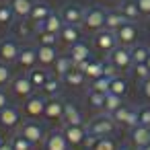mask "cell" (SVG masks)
Listing matches in <instances>:
<instances>
[{
  "mask_svg": "<svg viewBox=\"0 0 150 150\" xmlns=\"http://www.w3.org/2000/svg\"><path fill=\"white\" fill-rule=\"evenodd\" d=\"M84 74H86V78H91V80L105 76V74H103V62H93V60H91L88 66H86V70H84Z\"/></svg>",
  "mask_w": 150,
  "mask_h": 150,
  "instance_id": "8d00e7d4",
  "label": "cell"
},
{
  "mask_svg": "<svg viewBox=\"0 0 150 150\" xmlns=\"http://www.w3.org/2000/svg\"><path fill=\"white\" fill-rule=\"evenodd\" d=\"M58 60V50L54 45H37V64L43 68L54 66V62Z\"/></svg>",
  "mask_w": 150,
  "mask_h": 150,
  "instance_id": "9a60e30c",
  "label": "cell"
},
{
  "mask_svg": "<svg viewBox=\"0 0 150 150\" xmlns=\"http://www.w3.org/2000/svg\"><path fill=\"white\" fill-rule=\"evenodd\" d=\"M60 17H62L64 25H78L80 27L82 19H84V8L78 4H66V6H62Z\"/></svg>",
  "mask_w": 150,
  "mask_h": 150,
  "instance_id": "30bf717a",
  "label": "cell"
},
{
  "mask_svg": "<svg viewBox=\"0 0 150 150\" xmlns=\"http://www.w3.org/2000/svg\"><path fill=\"white\" fill-rule=\"evenodd\" d=\"M132 142L138 150H142L144 146L150 144V127H144V125H136L132 127Z\"/></svg>",
  "mask_w": 150,
  "mask_h": 150,
  "instance_id": "44dd1931",
  "label": "cell"
},
{
  "mask_svg": "<svg viewBox=\"0 0 150 150\" xmlns=\"http://www.w3.org/2000/svg\"><path fill=\"white\" fill-rule=\"evenodd\" d=\"M97 140H99L97 136H93V134H88V136L84 138V146H86L88 150H93V148H95V144H97Z\"/></svg>",
  "mask_w": 150,
  "mask_h": 150,
  "instance_id": "7dc6e473",
  "label": "cell"
},
{
  "mask_svg": "<svg viewBox=\"0 0 150 150\" xmlns=\"http://www.w3.org/2000/svg\"><path fill=\"white\" fill-rule=\"evenodd\" d=\"M43 115H45L47 119H54V121L62 119V115H64V101H62L60 97L50 99V101L45 103V111H43Z\"/></svg>",
  "mask_w": 150,
  "mask_h": 150,
  "instance_id": "ac0fdd59",
  "label": "cell"
},
{
  "mask_svg": "<svg viewBox=\"0 0 150 150\" xmlns=\"http://www.w3.org/2000/svg\"><path fill=\"white\" fill-rule=\"evenodd\" d=\"M109 86H111V78H107V76H101V78L91 80V88H93V91H97V93L107 95V93H109Z\"/></svg>",
  "mask_w": 150,
  "mask_h": 150,
  "instance_id": "74e56055",
  "label": "cell"
},
{
  "mask_svg": "<svg viewBox=\"0 0 150 150\" xmlns=\"http://www.w3.org/2000/svg\"><path fill=\"white\" fill-rule=\"evenodd\" d=\"M93 43H95L97 50H101V52H105V54H109L113 47L119 45V43H117V37H115V31H109V29H101V31H97Z\"/></svg>",
  "mask_w": 150,
  "mask_h": 150,
  "instance_id": "ba28073f",
  "label": "cell"
},
{
  "mask_svg": "<svg viewBox=\"0 0 150 150\" xmlns=\"http://www.w3.org/2000/svg\"><path fill=\"white\" fill-rule=\"evenodd\" d=\"M127 19L119 13V11H107V19H105V29L109 31H117L121 25H125Z\"/></svg>",
  "mask_w": 150,
  "mask_h": 150,
  "instance_id": "83f0119b",
  "label": "cell"
},
{
  "mask_svg": "<svg viewBox=\"0 0 150 150\" xmlns=\"http://www.w3.org/2000/svg\"><path fill=\"white\" fill-rule=\"evenodd\" d=\"M146 66H148V70H150V56L146 58Z\"/></svg>",
  "mask_w": 150,
  "mask_h": 150,
  "instance_id": "816d5d0a",
  "label": "cell"
},
{
  "mask_svg": "<svg viewBox=\"0 0 150 150\" xmlns=\"http://www.w3.org/2000/svg\"><path fill=\"white\" fill-rule=\"evenodd\" d=\"M50 99H54V97H60V93H62V78L60 76H56V74H52L50 78H47V82L43 84V88H41Z\"/></svg>",
  "mask_w": 150,
  "mask_h": 150,
  "instance_id": "f1b7e54d",
  "label": "cell"
},
{
  "mask_svg": "<svg viewBox=\"0 0 150 150\" xmlns=\"http://www.w3.org/2000/svg\"><path fill=\"white\" fill-rule=\"evenodd\" d=\"M111 117H113V121H115V123L125 125V127H129V129L138 125V109L127 107V105H121L117 111H113V113H111Z\"/></svg>",
  "mask_w": 150,
  "mask_h": 150,
  "instance_id": "277c9868",
  "label": "cell"
},
{
  "mask_svg": "<svg viewBox=\"0 0 150 150\" xmlns=\"http://www.w3.org/2000/svg\"><path fill=\"white\" fill-rule=\"evenodd\" d=\"M119 150H132V148H127V146H123V148H119Z\"/></svg>",
  "mask_w": 150,
  "mask_h": 150,
  "instance_id": "f5cc1de1",
  "label": "cell"
},
{
  "mask_svg": "<svg viewBox=\"0 0 150 150\" xmlns=\"http://www.w3.org/2000/svg\"><path fill=\"white\" fill-rule=\"evenodd\" d=\"M11 82H13V70H11V66L4 64V62H0V88L11 84Z\"/></svg>",
  "mask_w": 150,
  "mask_h": 150,
  "instance_id": "ab89813d",
  "label": "cell"
},
{
  "mask_svg": "<svg viewBox=\"0 0 150 150\" xmlns=\"http://www.w3.org/2000/svg\"><path fill=\"white\" fill-rule=\"evenodd\" d=\"M21 121V111L13 105H6L4 109H0V125L2 127H17Z\"/></svg>",
  "mask_w": 150,
  "mask_h": 150,
  "instance_id": "5bb4252c",
  "label": "cell"
},
{
  "mask_svg": "<svg viewBox=\"0 0 150 150\" xmlns=\"http://www.w3.org/2000/svg\"><path fill=\"white\" fill-rule=\"evenodd\" d=\"M142 150H150V144H148V146H144V148H142Z\"/></svg>",
  "mask_w": 150,
  "mask_h": 150,
  "instance_id": "db71d44e",
  "label": "cell"
},
{
  "mask_svg": "<svg viewBox=\"0 0 150 150\" xmlns=\"http://www.w3.org/2000/svg\"><path fill=\"white\" fill-rule=\"evenodd\" d=\"M132 72H134V76L138 80H146L150 76V70H148L146 64H132Z\"/></svg>",
  "mask_w": 150,
  "mask_h": 150,
  "instance_id": "b9f144b4",
  "label": "cell"
},
{
  "mask_svg": "<svg viewBox=\"0 0 150 150\" xmlns=\"http://www.w3.org/2000/svg\"><path fill=\"white\" fill-rule=\"evenodd\" d=\"M62 134H64V138L68 140L70 146H80V144H84V138L88 136V132H86L84 125H64Z\"/></svg>",
  "mask_w": 150,
  "mask_h": 150,
  "instance_id": "7c38bea8",
  "label": "cell"
},
{
  "mask_svg": "<svg viewBox=\"0 0 150 150\" xmlns=\"http://www.w3.org/2000/svg\"><path fill=\"white\" fill-rule=\"evenodd\" d=\"M0 150H15L13 148V142L8 140V142H0Z\"/></svg>",
  "mask_w": 150,
  "mask_h": 150,
  "instance_id": "f907efd6",
  "label": "cell"
},
{
  "mask_svg": "<svg viewBox=\"0 0 150 150\" xmlns=\"http://www.w3.org/2000/svg\"><path fill=\"white\" fill-rule=\"evenodd\" d=\"M93 150H115V144H113L109 138H99Z\"/></svg>",
  "mask_w": 150,
  "mask_h": 150,
  "instance_id": "7bdbcfd3",
  "label": "cell"
},
{
  "mask_svg": "<svg viewBox=\"0 0 150 150\" xmlns=\"http://www.w3.org/2000/svg\"><path fill=\"white\" fill-rule=\"evenodd\" d=\"M105 19H107V11L101 6H88L84 8V19H82V27L91 33H97L101 29H105Z\"/></svg>",
  "mask_w": 150,
  "mask_h": 150,
  "instance_id": "6da1fadb",
  "label": "cell"
},
{
  "mask_svg": "<svg viewBox=\"0 0 150 150\" xmlns=\"http://www.w3.org/2000/svg\"><path fill=\"white\" fill-rule=\"evenodd\" d=\"M74 68V62H72V58L66 54V56H58V60L54 62V66H52V70H54V74L56 76H60L62 80H64V76L70 72Z\"/></svg>",
  "mask_w": 150,
  "mask_h": 150,
  "instance_id": "603a6c76",
  "label": "cell"
},
{
  "mask_svg": "<svg viewBox=\"0 0 150 150\" xmlns=\"http://www.w3.org/2000/svg\"><path fill=\"white\" fill-rule=\"evenodd\" d=\"M19 54H21V47H19V43L13 37H4L2 41H0V62L15 64Z\"/></svg>",
  "mask_w": 150,
  "mask_h": 150,
  "instance_id": "8992f818",
  "label": "cell"
},
{
  "mask_svg": "<svg viewBox=\"0 0 150 150\" xmlns=\"http://www.w3.org/2000/svg\"><path fill=\"white\" fill-rule=\"evenodd\" d=\"M19 35L21 37H29L31 35V21L29 19H19Z\"/></svg>",
  "mask_w": 150,
  "mask_h": 150,
  "instance_id": "ee69618b",
  "label": "cell"
},
{
  "mask_svg": "<svg viewBox=\"0 0 150 150\" xmlns=\"http://www.w3.org/2000/svg\"><path fill=\"white\" fill-rule=\"evenodd\" d=\"M8 4H11V8H13V13H15L17 19H29L31 8H33L31 0H11Z\"/></svg>",
  "mask_w": 150,
  "mask_h": 150,
  "instance_id": "d4e9b609",
  "label": "cell"
},
{
  "mask_svg": "<svg viewBox=\"0 0 150 150\" xmlns=\"http://www.w3.org/2000/svg\"><path fill=\"white\" fill-rule=\"evenodd\" d=\"M58 39H60L58 33H50V31H37V33H35L37 45H54V47H56Z\"/></svg>",
  "mask_w": 150,
  "mask_h": 150,
  "instance_id": "d6a6232c",
  "label": "cell"
},
{
  "mask_svg": "<svg viewBox=\"0 0 150 150\" xmlns=\"http://www.w3.org/2000/svg\"><path fill=\"white\" fill-rule=\"evenodd\" d=\"M52 15V8H50V4H45V2H33V8H31V15H29V19L33 21V23H41V21H45L47 17Z\"/></svg>",
  "mask_w": 150,
  "mask_h": 150,
  "instance_id": "484cf974",
  "label": "cell"
},
{
  "mask_svg": "<svg viewBox=\"0 0 150 150\" xmlns=\"http://www.w3.org/2000/svg\"><path fill=\"white\" fill-rule=\"evenodd\" d=\"M27 76L31 78V82H33V86H35V88H43V84L47 82V78H50L52 74H50L43 66H41V68H37V66H35V68H31V70L27 72Z\"/></svg>",
  "mask_w": 150,
  "mask_h": 150,
  "instance_id": "4316f807",
  "label": "cell"
},
{
  "mask_svg": "<svg viewBox=\"0 0 150 150\" xmlns=\"http://www.w3.org/2000/svg\"><path fill=\"white\" fill-rule=\"evenodd\" d=\"M140 11H142V17H150V0H136Z\"/></svg>",
  "mask_w": 150,
  "mask_h": 150,
  "instance_id": "bcb514c9",
  "label": "cell"
},
{
  "mask_svg": "<svg viewBox=\"0 0 150 150\" xmlns=\"http://www.w3.org/2000/svg\"><path fill=\"white\" fill-rule=\"evenodd\" d=\"M19 134H23V136H25L33 146H35V144H39L41 140H45V129H43V125H41V123H37V121H27V123H23Z\"/></svg>",
  "mask_w": 150,
  "mask_h": 150,
  "instance_id": "8fae6325",
  "label": "cell"
},
{
  "mask_svg": "<svg viewBox=\"0 0 150 150\" xmlns=\"http://www.w3.org/2000/svg\"><path fill=\"white\" fill-rule=\"evenodd\" d=\"M31 2H39V0H31Z\"/></svg>",
  "mask_w": 150,
  "mask_h": 150,
  "instance_id": "11a10c76",
  "label": "cell"
},
{
  "mask_svg": "<svg viewBox=\"0 0 150 150\" xmlns=\"http://www.w3.org/2000/svg\"><path fill=\"white\" fill-rule=\"evenodd\" d=\"M68 148H70V144L62 132H52L45 138V150H68Z\"/></svg>",
  "mask_w": 150,
  "mask_h": 150,
  "instance_id": "7402d4cb",
  "label": "cell"
},
{
  "mask_svg": "<svg viewBox=\"0 0 150 150\" xmlns=\"http://www.w3.org/2000/svg\"><path fill=\"white\" fill-rule=\"evenodd\" d=\"M109 93L123 97V95L127 93V82H125V78H121V76H115V78H111V86H109Z\"/></svg>",
  "mask_w": 150,
  "mask_h": 150,
  "instance_id": "836d02e7",
  "label": "cell"
},
{
  "mask_svg": "<svg viewBox=\"0 0 150 150\" xmlns=\"http://www.w3.org/2000/svg\"><path fill=\"white\" fill-rule=\"evenodd\" d=\"M121 105H123V97L113 95V93H107V95H105V105H103V111L111 115V113H113V111H117Z\"/></svg>",
  "mask_w": 150,
  "mask_h": 150,
  "instance_id": "4dcf8cb0",
  "label": "cell"
},
{
  "mask_svg": "<svg viewBox=\"0 0 150 150\" xmlns=\"http://www.w3.org/2000/svg\"><path fill=\"white\" fill-rule=\"evenodd\" d=\"M60 41H64L66 45H74L76 41H80V27L78 25H64L60 31Z\"/></svg>",
  "mask_w": 150,
  "mask_h": 150,
  "instance_id": "cb8c5ba5",
  "label": "cell"
},
{
  "mask_svg": "<svg viewBox=\"0 0 150 150\" xmlns=\"http://www.w3.org/2000/svg\"><path fill=\"white\" fill-rule=\"evenodd\" d=\"M129 54H132V64H146V58L150 56V47L136 43L129 47Z\"/></svg>",
  "mask_w": 150,
  "mask_h": 150,
  "instance_id": "f546056e",
  "label": "cell"
},
{
  "mask_svg": "<svg viewBox=\"0 0 150 150\" xmlns=\"http://www.w3.org/2000/svg\"><path fill=\"white\" fill-rule=\"evenodd\" d=\"M62 27H64V21H62L60 13H54V11H52V15L45 21L35 23V31H50V33H58V35H60Z\"/></svg>",
  "mask_w": 150,
  "mask_h": 150,
  "instance_id": "4fadbf2b",
  "label": "cell"
},
{
  "mask_svg": "<svg viewBox=\"0 0 150 150\" xmlns=\"http://www.w3.org/2000/svg\"><path fill=\"white\" fill-rule=\"evenodd\" d=\"M13 19H15V13L11 8V4L8 2L0 4V27H8L13 23Z\"/></svg>",
  "mask_w": 150,
  "mask_h": 150,
  "instance_id": "d590c367",
  "label": "cell"
},
{
  "mask_svg": "<svg viewBox=\"0 0 150 150\" xmlns=\"http://www.w3.org/2000/svg\"><path fill=\"white\" fill-rule=\"evenodd\" d=\"M138 125L150 127V105H144L138 109Z\"/></svg>",
  "mask_w": 150,
  "mask_h": 150,
  "instance_id": "60d3db41",
  "label": "cell"
},
{
  "mask_svg": "<svg viewBox=\"0 0 150 150\" xmlns=\"http://www.w3.org/2000/svg\"><path fill=\"white\" fill-rule=\"evenodd\" d=\"M115 37H117V43L119 45H125V47L136 45V41H138V27H136V23L127 21L125 25H121L115 31Z\"/></svg>",
  "mask_w": 150,
  "mask_h": 150,
  "instance_id": "52a82bcc",
  "label": "cell"
},
{
  "mask_svg": "<svg viewBox=\"0 0 150 150\" xmlns=\"http://www.w3.org/2000/svg\"><path fill=\"white\" fill-rule=\"evenodd\" d=\"M107 56H109L107 60H109L119 72L132 68V54H129V50H127L125 45H117V47H113Z\"/></svg>",
  "mask_w": 150,
  "mask_h": 150,
  "instance_id": "3957f363",
  "label": "cell"
},
{
  "mask_svg": "<svg viewBox=\"0 0 150 150\" xmlns=\"http://www.w3.org/2000/svg\"><path fill=\"white\" fill-rule=\"evenodd\" d=\"M17 64H19L21 68H25V70L35 68V66H37V47H31V45L21 47V54H19V58H17Z\"/></svg>",
  "mask_w": 150,
  "mask_h": 150,
  "instance_id": "2e32d148",
  "label": "cell"
},
{
  "mask_svg": "<svg viewBox=\"0 0 150 150\" xmlns=\"http://www.w3.org/2000/svg\"><path fill=\"white\" fill-rule=\"evenodd\" d=\"M68 56L72 58L74 66H76V64H80V62H84V60H91V47H88V43H84V41H76L74 45H70Z\"/></svg>",
  "mask_w": 150,
  "mask_h": 150,
  "instance_id": "e0dca14e",
  "label": "cell"
},
{
  "mask_svg": "<svg viewBox=\"0 0 150 150\" xmlns=\"http://www.w3.org/2000/svg\"><path fill=\"white\" fill-rule=\"evenodd\" d=\"M11 142H13V148H15V150H33V144H31L23 134H15Z\"/></svg>",
  "mask_w": 150,
  "mask_h": 150,
  "instance_id": "f35d334b",
  "label": "cell"
},
{
  "mask_svg": "<svg viewBox=\"0 0 150 150\" xmlns=\"http://www.w3.org/2000/svg\"><path fill=\"white\" fill-rule=\"evenodd\" d=\"M115 125H117V123L113 121V117H111L109 113H103V115L95 117V119L86 125V132L93 134V136H97V138H107V136L113 134Z\"/></svg>",
  "mask_w": 150,
  "mask_h": 150,
  "instance_id": "7a4b0ae2",
  "label": "cell"
},
{
  "mask_svg": "<svg viewBox=\"0 0 150 150\" xmlns=\"http://www.w3.org/2000/svg\"><path fill=\"white\" fill-rule=\"evenodd\" d=\"M45 103H47V101H45L41 95H31V97H27L25 103H23V113H25L27 117H31V119H37V117L43 115Z\"/></svg>",
  "mask_w": 150,
  "mask_h": 150,
  "instance_id": "5b68a950",
  "label": "cell"
},
{
  "mask_svg": "<svg viewBox=\"0 0 150 150\" xmlns=\"http://www.w3.org/2000/svg\"><path fill=\"white\" fill-rule=\"evenodd\" d=\"M62 119H64V125H82V113L72 103H64V115H62Z\"/></svg>",
  "mask_w": 150,
  "mask_h": 150,
  "instance_id": "ffe728a7",
  "label": "cell"
},
{
  "mask_svg": "<svg viewBox=\"0 0 150 150\" xmlns=\"http://www.w3.org/2000/svg\"><path fill=\"white\" fill-rule=\"evenodd\" d=\"M11 91L15 93V97L27 99V97L33 95L35 86H33V82H31V78H29L27 74H19V76L13 78V82H11Z\"/></svg>",
  "mask_w": 150,
  "mask_h": 150,
  "instance_id": "9c48e42d",
  "label": "cell"
},
{
  "mask_svg": "<svg viewBox=\"0 0 150 150\" xmlns=\"http://www.w3.org/2000/svg\"><path fill=\"white\" fill-rule=\"evenodd\" d=\"M6 105H8V97H6V93L2 88H0V109H4Z\"/></svg>",
  "mask_w": 150,
  "mask_h": 150,
  "instance_id": "681fc988",
  "label": "cell"
},
{
  "mask_svg": "<svg viewBox=\"0 0 150 150\" xmlns=\"http://www.w3.org/2000/svg\"><path fill=\"white\" fill-rule=\"evenodd\" d=\"M86 101H88V105H91L93 109H103V105H105V95H103V93H97V91H93V88H88Z\"/></svg>",
  "mask_w": 150,
  "mask_h": 150,
  "instance_id": "e575fe53",
  "label": "cell"
},
{
  "mask_svg": "<svg viewBox=\"0 0 150 150\" xmlns=\"http://www.w3.org/2000/svg\"><path fill=\"white\" fill-rule=\"evenodd\" d=\"M119 13L127 21H132V23L140 21V17H142V11H140V6H138L136 0H123V2L119 4Z\"/></svg>",
  "mask_w": 150,
  "mask_h": 150,
  "instance_id": "d6986e66",
  "label": "cell"
},
{
  "mask_svg": "<svg viewBox=\"0 0 150 150\" xmlns=\"http://www.w3.org/2000/svg\"><path fill=\"white\" fill-rule=\"evenodd\" d=\"M84 80H86V74H84V72H80L76 66H74L66 76H64V82H66V84H70V86H82V84H84Z\"/></svg>",
  "mask_w": 150,
  "mask_h": 150,
  "instance_id": "1f68e13d",
  "label": "cell"
},
{
  "mask_svg": "<svg viewBox=\"0 0 150 150\" xmlns=\"http://www.w3.org/2000/svg\"><path fill=\"white\" fill-rule=\"evenodd\" d=\"M103 74H105L107 78H115V76H119V70L107 60V62H103Z\"/></svg>",
  "mask_w": 150,
  "mask_h": 150,
  "instance_id": "f6af8a7d",
  "label": "cell"
},
{
  "mask_svg": "<svg viewBox=\"0 0 150 150\" xmlns=\"http://www.w3.org/2000/svg\"><path fill=\"white\" fill-rule=\"evenodd\" d=\"M142 93H144V97L150 101V76H148L146 80H142Z\"/></svg>",
  "mask_w": 150,
  "mask_h": 150,
  "instance_id": "c3c4849f",
  "label": "cell"
}]
</instances>
